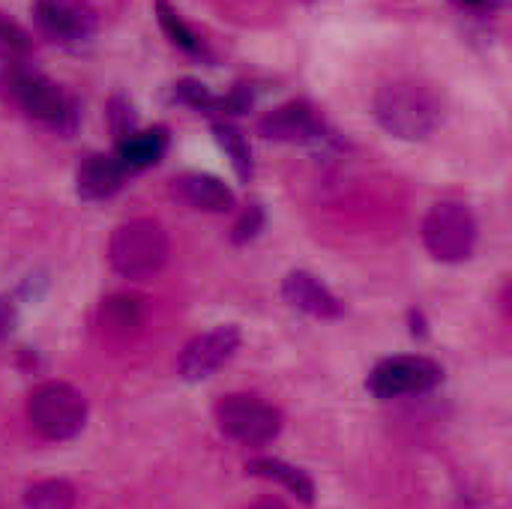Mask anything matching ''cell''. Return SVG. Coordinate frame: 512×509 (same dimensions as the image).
Here are the masks:
<instances>
[{
	"mask_svg": "<svg viewBox=\"0 0 512 509\" xmlns=\"http://www.w3.org/2000/svg\"><path fill=\"white\" fill-rule=\"evenodd\" d=\"M423 243L444 264H459L471 258L477 246V222L471 210L456 201L435 204L423 219Z\"/></svg>",
	"mask_w": 512,
	"mask_h": 509,
	"instance_id": "cell-5",
	"label": "cell"
},
{
	"mask_svg": "<svg viewBox=\"0 0 512 509\" xmlns=\"http://www.w3.org/2000/svg\"><path fill=\"white\" fill-rule=\"evenodd\" d=\"M27 420L39 438L69 441L87 423V399L63 381H45L27 399Z\"/></svg>",
	"mask_w": 512,
	"mask_h": 509,
	"instance_id": "cell-3",
	"label": "cell"
},
{
	"mask_svg": "<svg viewBox=\"0 0 512 509\" xmlns=\"http://www.w3.org/2000/svg\"><path fill=\"white\" fill-rule=\"evenodd\" d=\"M102 324L108 327V333H117V336L135 333L144 324L141 303L135 297H123V294L108 297L105 306H102Z\"/></svg>",
	"mask_w": 512,
	"mask_h": 509,
	"instance_id": "cell-16",
	"label": "cell"
},
{
	"mask_svg": "<svg viewBox=\"0 0 512 509\" xmlns=\"http://www.w3.org/2000/svg\"><path fill=\"white\" fill-rule=\"evenodd\" d=\"M372 108H375V120L381 123V129L405 141H423L441 123L438 96L417 81L384 84L375 93Z\"/></svg>",
	"mask_w": 512,
	"mask_h": 509,
	"instance_id": "cell-1",
	"label": "cell"
},
{
	"mask_svg": "<svg viewBox=\"0 0 512 509\" xmlns=\"http://www.w3.org/2000/svg\"><path fill=\"white\" fill-rule=\"evenodd\" d=\"M3 81H6V90L12 93V99L21 105V111L27 117L39 120V123H57V126L69 117V99L42 72L15 63V66H9Z\"/></svg>",
	"mask_w": 512,
	"mask_h": 509,
	"instance_id": "cell-7",
	"label": "cell"
},
{
	"mask_svg": "<svg viewBox=\"0 0 512 509\" xmlns=\"http://www.w3.org/2000/svg\"><path fill=\"white\" fill-rule=\"evenodd\" d=\"M258 132L270 141H318L324 135V120L309 102H285L261 117Z\"/></svg>",
	"mask_w": 512,
	"mask_h": 509,
	"instance_id": "cell-10",
	"label": "cell"
},
{
	"mask_svg": "<svg viewBox=\"0 0 512 509\" xmlns=\"http://www.w3.org/2000/svg\"><path fill=\"white\" fill-rule=\"evenodd\" d=\"M108 117H111V129H114V135H117V138H123V135L135 132V114H132V105H129L123 96H114V99H111V111H108Z\"/></svg>",
	"mask_w": 512,
	"mask_h": 509,
	"instance_id": "cell-22",
	"label": "cell"
},
{
	"mask_svg": "<svg viewBox=\"0 0 512 509\" xmlns=\"http://www.w3.org/2000/svg\"><path fill=\"white\" fill-rule=\"evenodd\" d=\"M168 135L165 129H147V132H129L117 141V162L126 171H141L147 165H156L165 153Z\"/></svg>",
	"mask_w": 512,
	"mask_h": 509,
	"instance_id": "cell-14",
	"label": "cell"
},
{
	"mask_svg": "<svg viewBox=\"0 0 512 509\" xmlns=\"http://www.w3.org/2000/svg\"><path fill=\"white\" fill-rule=\"evenodd\" d=\"M255 509H285L282 504H276V501H264V504H258Z\"/></svg>",
	"mask_w": 512,
	"mask_h": 509,
	"instance_id": "cell-26",
	"label": "cell"
},
{
	"mask_svg": "<svg viewBox=\"0 0 512 509\" xmlns=\"http://www.w3.org/2000/svg\"><path fill=\"white\" fill-rule=\"evenodd\" d=\"M12 327H15V309H12V303L6 297H0V339L9 336Z\"/></svg>",
	"mask_w": 512,
	"mask_h": 509,
	"instance_id": "cell-24",
	"label": "cell"
},
{
	"mask_svg": "<svg viewBox=\"0 0 512 509\" xmlns=\"http://www.w3.org/2000/svg\"><path fill=\"white\" fill-rule=\"evenodd\" d=\"M213 135H216V144L231 159V168L237 171V177L249 180L252 177V150H249V141L243 138V132L231 123H216Z\"/></svg>",
	"mask_w": 512,
	"mask_h": 509,
	"instance_id": "cell-17",
	"label": "cell"
},
{
	"mask_svg": "<svg viewBox=\"0 0 512 509\" xmlns=\"http://www.w3.org/2000/svg\"><path fill=\"white\" fill-rule=\"evenodd\" d=\"M156 18H159L162 30L168 33V39H171L177 48H183L186 54H195V57L207 54V51H204V42L189 30V24L177 15V9H171L168 0H156Z\"/></svg>",
	"mask_w": 512,
	"mask_h": 509,
	"instance_id": "cell-19",
	"label": "cell"
},
{
	"mask_svg": "<svg viewBox=\"0 0 512 509\" xmlns=\"http://www.w3.org/2000/svg\"><path fill=\"white\" fill-rule=\"evenodd\" d=\"M282 294L294 309H300L312 318H339L342 315V303L312 273H303V270L288 273Z\"/></svg>",
	"mask_w": 512,
	"mask_h": 509,
	"instance_id": "cell-11",
	"label": "cell"
},
{
	"mask_svg": "<svg viewBox=\"0 0 512 509\" xmlns=\"http://www.w3.org/2000/svg\"><path fill=\"white\" fill-rule=\"evenodd\" d=\"M246 471L255 474V477H264V480H273V483L285 486L303 504L315 501V483L309 480V474L294 468V465H288V462H282V459H255V462H249Z\"/></svg>",
	"mask_w": 512,
	"mask_h": 509,
	"instance_id": "cell-15",
	"label": "cell"
},
{
	"mask_svg": "<svg viewBox=\"0 0 512 509\" xmlns=\"http://www.w3.org/2000/svg\"><path fill=\"white\" fill-rule=\"evenodd\" d=\"M174 192L195 210L204 213H225L234 207V192L228 189V183H222L213 174H201V171H189L180 174L174 180Z\"/></svg>",
	"mask_w": 512,
	"mask_h": 509,
	"instance_id": "cell-12",
	"label": "cell"
},
{
	"mask_svg": "<svg viewBox=\"0 0 512 509\" xmlns=\"http://www.w3.org/2000/svg\"><path fill=\"white\" fill-rule=\"evenodd\" d=\"M111 267L126 279H150L168 261V237L153 219H132L111 234Z\"/></svg>",
	"mask_w": 512,
	"mask_h": 509,
	"instance_id": "cell-2",
	"label": "cell"
},
{
	"mask_svg": "<svg viewBox=\"0 0 512 509\" xmlns=\"http://www.w3.org/2000/svg\"><path fill=\"white\" fill-rule=\"evenodd\" d=\"M174 99H180L183 105L198 108V111H216L219 108V96H213L201 81H192V78L174 84Z\"/></svg>",
	"mask_w": 512,
	"mask_h": 509,
	"instance_id": "cell-21",
	"label": "cell"
},
{
	"mask_svg": "<svg viewBox=\"0 0 512 509\" xmlns=\"http://www.w3.org/2000/svg\"><path fill=\"white\" fill-rule=\"evenodd\" d=\"M444 378V369L429 360V357H390L381 360L366 387L375 399H402V396H417V393H429L432 387H438Z\"/></svg>",
	"mask_w": 512,
	"mask_h": 509,
	"instance_id": "cell-6",
	"label": "cell"
},
{
	"mask_svg": "<svg viewBox=\"0 0 512 509\" xmlns=\"http://www.w3.org/2000/svg\"><path fill=\"white\" fill-rule=\"evenodd\" d=\"M261 222H264V213H261L258 207H249V210L243 213V219L234 225V240H237V243H246V240H252V237L258 234Z\"/></svg>",
	"mask_w": 512,
	"mask_h": 509,
	"instance_id": "cell-23",
	"label": "cell"
},
{
	"mask_svg": "<svg viewBox=\"0 0 512 509\" xmlns=\"http://www.w3.org/2000/svg\"><path fill=\"white\" fill-rule=\"evenodd\" d=\"M30 51H33L30 33L15 18H9L6 12H0V54L9 57V60H21Z\"/></svg>",
	"mask_w": 512,
	"mask_h": 509,
	"instance_id": "cell-20",
	"label": "cell"
},
{
	"mask_svg": "<svg viewBox=\"0 0 512 509\" xmlns=\"http://www.w3.org/2000/svg\"><path fill=\"white\" fill-rule=\"evenodd\" d=\"M123 177H126V168L117 162V156H102V153H93L81 162L78 168V195L87 198V201H102V198H111L114 192H120L123 186Z\"/></svg>",
	"mask_w": 512,
	"mask_h": 509,
	"instance_id": "cell-13",
	"label": "cell"
},
{
	"mask_svg": "<svg viewBox=\"0 0 512 509\" xmlns=\"http://www.w3.org/2000/svg\"><path fill=\"white\" fill-rule=\"evenodd\" d=\"M462 3H468V6H474V9H498V6H504L507 0H462Z\"/></svg>",
	"mask_w": 512,
	"mask_h": 509,
	"instance_id": "cell-25",
	"label": "cell"
},
{
	"mask_svg": "<svg viewBox=\"0 0 512 509\" xmlns=\"http://www.w3.org/2000/svg\"><path fill=\"white\" fill-rule=\"evenodd\" d=\"M237 348H240V330L231 327V324L228 327H213V330L195 336L180 354V363H177L180 378L192 381V384L210 378L213 372H219L234 357Z\"/></svg>",
	"mask_w": 512,
	"mask_h": 509,
	"instance_id": "cell-8",
	"label": "cell"
},
{
	"mask_svg": "<svg viewBox=\"0 0 512 509\" xmlns=\"http://www.w3.org/2000/svg\"><path fill=\"white\" fill-rule=\"evenodd\" d=\"M75 489L66 480H42L24 492V509H72Z\"/></svg>",
	"mask_w": 512,
	"mask_h": 509,
	"instance_id": "cell-18",
	"label": "cell"
},
{
	"mask_svg": "<svg viewBox=\"0 0 512 509\" xmlns=\"http://www.w3.org/2000/svg\"><path fill=\"white\" fill-rule=\"evenodd\" d=\"M36 24L57 42H84L96 30V12L87 0H36Z\"/></svg>",
	"mask_w": 512,
	"mask_h": 509,
	"instance_id": "cell-9",
	"label": "cell"
},
{
	"mask_svg": "<svg viewBox=\"0 0 512 509\" xmlns=\"http://www.w3.org/2000/svg\"><path fill=\"white\" fill-rule=\"evenodd\" d=\"M216 426L225 438L243 447H264L282 432V411L246 393H231L216 405Z\"/></svg>",
	"mask_w": 512,
	"mask_h": 509,
	"instance_id": "cell-4",
	"label": "cell"
}]
</instances>
